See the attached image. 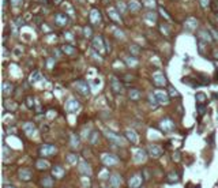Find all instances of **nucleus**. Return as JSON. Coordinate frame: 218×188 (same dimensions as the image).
Returning a JSON list of instances; mask_svg holds the SVG:
<instances>
[{"instance_id":"obj_1","label":"nucleus","mask_w":218,"mask_h":188,"mask_svg":"<svg viewBox=\"0 0 218 188\" xmlns=\"http://www.w3.org/2000/svg\"><path fill=\"white\" fill-rule=\"evenodd\" d=\"M89 19H90V23L91 25H98L101 22V14L97 8H93L90 11V15H89Z\"/></svg>"},{"instance_id":"obj_2","label":"nucleus","mask_w":218,"mask_h":188,"mask_svg":"<svg viewBox=\"0 0 218 188\" xmlns=\"http://www.w3.org/2000/svg\"><path fill=\"white\" fill-rule=\"evenodd\" d=\"M55 22H56L57 26L63 27V26H65L68 23V17L65 14H63V12H57V14L55 15Z\"/></svg>"},{"instance_id":"obj_3","label":"nucleus","mask_w":218,"mask_h":188,"mask_svg":"<svg viewBox=\"0 0 218 188\" xmlns=\"http://www.w3.org/2000/svg\"><path fill=\"white\" fill-rule=\"evenodd\" d=\"M154 96H156L157 97V100H158V102L160 104H166L168 101V96H166V93H165V91H162V90H157V91H154Z\"/></svg>"},{"instance_id":"obj_4","label":"nucleus","mask_w":218,"mask_h":188,"mask_svg":"<svg viewBox=\"0 0 218 188\" xmlns=\"http://www.w3.org/2000/svg\"><path fill=\"white\" fill-rule=\"evenodd\" d=\"M102 41H104V40H102V37H101V36L96 37V38L93 40V48H94V49H97V51H100L101 53H104L105 51L102 49Z\"/></svg>"},{"instance_id":"obj_5","label":"nucleus","mask_w":218,"mask_h":188,"mask_svg":"<svg viewBox=\"0 0 218 188\" xmlns=\"http://www.w3.org/2000/svg\"><path fill=\"white\" fill-rule=\"evenodd\" d=\"M108 15H109V18H111L115 23H122L123 22L122 18H120V15L117 14L116 10H109V11H108Z\"/></svg>"},{"instance_id":"obj_6","label":"nucleus","mask_w":218,"mask_h":188,"mask_svg":"<svg viewBox=\"0 0 218 188\" xmlns=\"http://www.w3.org/2000/svg\"><path fill=\"white\" fill-rule=\"evenodd\" d=\"M161 127L165 130V131H172L173 127H175V124H173L172 121H170L169 119H164L161 121Z\"/></svg>"},{"instance_id":"obj_7","label":"nucleus","mask_w":218,"mask_h":188,"mask_svg":"<svg viewBox=\"0 0 218 188\" xmlns=\"http://www.w3.org/2000/svg\"><path fill=\"white\" fill-rule=\"evenodd\" d=\"M141 7H142V4L139 3V2H136V0H130V3H128V8H130L131 11H134V12L139 11Z\"/></svg>"},{"instance_id":"obj_8","label":"nucleus","mask_w":218,"mask_h":188,"mask_svg":"<svg viewBox=\"0 0 218 188\" xmlns=\"http://www.w3.org/2000/svg\"><path fill=\"white\" fill-rule=\"evenodd\" d=\"M78 108H79V104H78L75 100H70V101L67 102V109H68L70 112L78 111Z\"/></svg>"},{"instance_id":"obj_9","label":"nucleus","mask_w":218,"mask_h":188,"mask_svg":"<svg viewBox=\"0 0 218 188\" xmlns=\"http://www.w3.org/2000/svg\"><path fill=\"white\" fill-rule=\"evenodd\" d=\"M75 89H78L82 94H89V87H87V85H86L85 82H78Z\"/></svg>"},{"instance_id":"obj_10","label":"nucleus","mask_w":218,"mask_h":188,"mask_svg":"<svg viewBox=\"0 0 218 188\" xmlns=\"http://www.w3.org/2000/svg\"><path fill=\"white\" fill-rule=\"evenodd\" d=\"M63 51H64L67 55H70V56H72V55H75V52H77V49H75L72 45H68V44H65V45H63Z\"/></svg>"},{"instance_id":"obj_11","label":"nucleus","mask_w":218,"mask_h":188,"mask_svg":"<svg viewBox=\"0 0 218 188\" xmlns=\"http://www.w3.org/2000/svg\"><path fill=\"white\" fill-rule=\"evenodd\" d=\"M198 36H199V38H203L206 42H207V41H209V42H211V41H213V38H211V36H210V33H207V31H204V30L199 31Z\"/></svg>"},{"instance_id":"obj_12","label":"nucleus","mask_w":218,"mask_h":188,"mask_svg":"<svg viewBox=\"0 0 218 188\" xmlns=\"http://www.w3.org/2000/svg\"><path fill=\"white\" fill-rule=\"evenodd\" d=\"M153 79H154V83H156V85H158V86L165 85V78L162 77V74H156L153 77Z\"/></svg>"},{"instance_id":"obj_13","label":"nucleus","mask_w":218,"mask_h":188,"mask_svg":"<svg viewBox=\"0 0 218 188\" xmlns=\"http://www.w3.org/2000/svg\"><path fill=\"white\" fill-rule=\"evenodd\" d=\"M185 25H187V27L190 29V30H194V29L198 26V20H195L194 18H190L188 22H185Z\"/></svg>"},{"instance_id":"obj_14","label":"nucleus","mask_w":218,"mask_h":188,"mask_svg":"<svg viewBox=\"0 0 218 188\" xmlns=\"http://www.w3.org/2000/svg\"><path fill=\"white\" fill-rule=\"evenodd\" d=\"M130 98H132V100H139L141 98V93H139L138 90H135V89H132V90H130Z\"/></svg>"},{"instance_id":"obj_15","label":"nucleus","mask_w":218,"mask_h":188,"mask_svg":"<svg viewBox=\"0 0 218 188\" xmlns=\"http://www.w3.org/2000/svg\"><path fill=\"white\" fill-rule=\"evenodd\" d=\"M112 86H113V91L115 93H122V85L117 83V79L112 80Z\"/></svg>"},{"instance_id":"obj_16","label":"nucleus","mask_w":218,"mask_h":188,"mask_svg":"<svg viewBox=\"0 0 218 188\" xmlns=\"http://www.w3.org/2000/svg\"><path fill=\"white\" fill-rule=\"evenodd\" d=\"M150 150H151V151H154V153L151 154L153 157H160V155H161V153H162V151H161V149H160L158 146H151V149H150Z\"/></svg>"},{"instance_id":"obj_17","label":"nucleus","mask_w":218,"mask_h":188,"mask_svg":"<svg viewBox=\"0 0 218 188\" xmlns=\"http://www.w3.org/2000/svg\"><path fill=\"white\" fill-rule=\"evenodd\" d=\"M196 102H198V105H202V104L204 102V94L203 93L196 94Z\"/></svg>"},{"instance_id":"obj_18","label":"nucleus","mask_w":218,"mask_h":188,"mask_svg":"<svg viewBox=\"0 0 218 188\" xmlns=\"http://www.w3.org/2000/svg\"><path fill=\"white\" fill-rule=\"evenodd\" d=\"M127 138H128L130 140H132V143H136V135L134 134V132L128 131V132H127Z\"/></svg>"},{"instance_id":"obj_19","label":"nucleus","mask_w":218,"mask_h":188,"mask_svg":"<svg viewBox=\"0 0 218 188\" xmlns=\"http://www.w3.org/2000/svg\"><path fill=\"white\" fill-rule=\"evenodd\" d=\"M160 30L162 31V34H164V31H165V36H169V29H168V26L161 25V26H160Z\"/></svg>"},{"instance_id":"obj_20","label":"nucleus","mask_w":218,"mask_h":188,"mask_svg":"<svg viewBox=\"0 0 218 188\" xmlns=\"http://www.w3.org/2000/svg\"><path fill=\"white\" fill-rule=\"evenodd\" d=\"M199 3H201V6L203 8H207V6L210 4V0H199Z\"/></svg>"},{"instance_id":"obj_21","label":"nucleus","mask_w":218,"mask_h":188,"mask_svg":"<svg viewBox=\"0 0 218 188\" xmlns=\"http://www.w3.org/2000/svg\"><path fill=\"white\" fill-rule=\"evenodd\" d=\"M10 2H11V6H14V7H18L22 4V0H10Z\"/></svg>"},{"instance_id":"obj_22","label":"nucleus","mask_w":218,"mask_h":188,"mask_svg":"<svg viewBox=\"0 0 218 188\" xmlns=\"http://www.w3.org/2000/svg\"><path fill=\"white\" fill-rule=\"evenodd\" d=\"M154 4H156L154 0H146L144 2V6H147V7H154Z\"/></svg>"},{"instance_id":"obj_23","label":"nucleus","mask_w":218,"mask_h":188,"mask_svg":"<svg viewBox=\"0 0 218 188\" xmlns=\"http://www.w3.org/2000/svg\"><path fill=\"white\" fill-rule=\"evenodd\" d=\"M146 18H147V19H153V20H156V18H157V17H156V14H154V12H151V11H150L147 15H146Z\"/></svg>"},{"instance_id":"obj_24","label":"nucleus","mask_w":218,"mask_h":188,"mask_svg":"<svg viewBox=\"0 0 218 188\" xmlns=\"http://www.w3.org/2000/svg\"><path fill=\"white\" fill-rule=\"evenodd\" d=\"M213 10L214 11H218V0H213Z\"/></svg>"},{"instance_id":"obj_25","label":"nucleus","mask_w":218,"mask_h":188,"mask_svg":"<svg viewBox=\"0 0 218 188\" xmlns=\"http://www.w3.org/2000/svg\"><path fill=\"white\" fill-rule=\"evenodd\" d=\"M85 36L86 37H90L91 36V29L90 27H85Z\"/></svg>"},{"instance_id":"obj_26","label":"nucleus","mask_w":218,"mask_h":188,"mask_svg":"<svg viewBox=\"0 0 218 188\" xmlns=\"http://www.w3.org/2000/svg\"><path fill=\"white\" fill-rule=\"evenodd\" d=\"M213 59H218V48H215L213 51Z\"/></svg>"},{"instance_id":"obj_27","label":"nucleus","mask_w":218,"mask_h":188,"mask_svg":"<svg viewBox=\"0 0 218 188\" xmlns=\"http://www.w3.org/2000/svg\"><path fill=\"white\" fill-rule=\"evenodd\" d=\"M161 14H162V15H165V18H166V19H170V17L166 14V12H165V10H164V8H161Z\"/></svg>"},{"instance_id":"obj_28","label":"nucleus","mask_w":218,"mask_h":188,"mask_svg":"<svg viewBox=\"0 0 218 188\" xmlns=\"http://www.w3.org/2000/svg\"><path fill=\"white\" fill-rule=\"evenodd\" d=\"M127 63H128V64H131V63H134V64H135L136 60H135V59H131V57H128V59H127Z\"/></svg>"},{"instance_id":"obj_29","label":"nucleus","mask_w":218,"mask_h":188,"mask_svg":"<svg viewBox=\"0 0 218 188\" xmlns=\"http://www.w3.org/2000/svg\"><path fill=\"white\" fill-rule=\"evenodd\" d=\"M53 3L55 4H60V3H62V0H53Z\"/></svg>"},{"instance_id":"obj_30","label":"nucleus","mask_w":218,"mask_h":188,"mask_svg":"<svg viewBox=\"0 0 218 188\" xmlns=\"http://www.w3.org/2000/svg\"><path fill=\"white\" fill-rule=\"evenodd\" d=\"M217 23H218V17H217Z\"/></svg>"}]
</instances>
